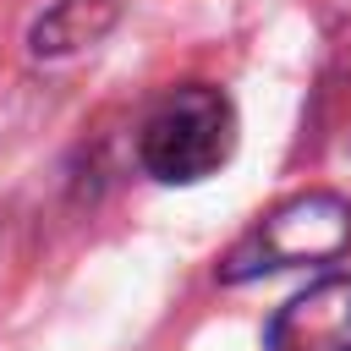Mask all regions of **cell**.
<instances>
[{
  "mask_svg": "<svg viewBox=\"0 0 351 351\" xmlns=\"http://www.w3.org/2000/svg\"><path fill=\"white\" fill-rule=\"evenodd\" d=\"M236 148V110L214 82H181L170 88L154 115L143 121L137 137V159L154 181L165 186H186L214 176Z\"/></svg>",
  "mask_w": 351,
  "mask_h": 351,
  "instance_id": "obj_1",
  "label": "cell"
},
{
  "mask_svg": "<svg viewBox=\"0 0 351 351\" xmlns=\"http://www.w3.org/2000/svg\"><path fill=\"white\" fill-rule=\"evenodd\" d=\"M346 247H351V203L340 192H302L230 247V258L219 263V280L241 285V280L302 269V263H335Z\"/></svg>",
  "mask_w": 351,
  "mask_h": 351,
  "instance_id": "obj_2",
  "label": "cell"
},
{
  "mask_svg": "<svg viewBox=\"0 0 351 351\" xmlns=\"http://www.w3.org/2000/svg\"><path fill=\"white\" fill-rule=\"evenodd\" d=\"M269 351H351V274H324L269 324Z\"/></svg>",
  "mask_w": 351,
  "mask_h": 351,
  "instance_id": "obj_3",
  "label": "cell"
},
{
  "mask_svg": "<svg viewBox=\"0 0 351 351\" xmlns=\"http://www.w3.org/2000/svg\"><path fill=\"white\" fill-rule=\"evenodd\" d=\"M115 16H121L115 0H55V5L33 22L27 49H33V60H66V55L99 44V38L115 27Z\"/></svg>",
  "mask_w": 351,
  "mask_h": 351,
  "instance_id": "obj_4",
  "label": "cell"
}]
</instances>
